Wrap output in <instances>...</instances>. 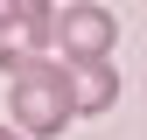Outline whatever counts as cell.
<instances>
[{
  "label": "cell",
  "mask_w": 147,
  "mask_h": 140,
  "mask_svg": "<svg viewBox=\"0 0 147 140\" xmlns=\"http://www.w3.org/2000/svg\"><path fill=\"white\" fill-rule=\"evenodd\" d=\"M56 21H63V7H49V0H0V70L14 77L21 63L49 56Z\"/></svg>",
  "instance_id": "2"
},
{
  "label": "cell",
  "mask_w": 147,
  "mask_h": 140,
  "mask_svg": "<svg viewBox=\"0 0 147 140\" xmlns=\"http://www.w3.org/2000/svg\"><path fill=\"white\" fill-rule=\"evenodd\" d=\"M0 140H28V133H14V126H0Z\"/></svg>",
  "instance_id": "5"
},
{
  "label": "cell",
  "mask_w": 147,
  "mask_h": 140,
  "mask_svg": "<svg viewBox=\"0 0 147 140\" xmlns=\"http://www.w3.org/2000/svg\"><path fill=\"white\" fill-rule=\"evenodd\" d=\"M112 98H119V77H112V63H98V70H77V112H112Z\"/></svg>",
  "instance_id": "4"
},
{
  "label": "cell",
  "mask_w": 147,
  "mask_h": 140,
  "mask_svg": "<svg viewBox=\"0 0 147 140\" xmlns=\"http://www.w3.org/2000/svg\"><path fill=\"white\" fill-rule=\"evenodd\" d=\"M112 42H119V21L98 7V0L63 7V21H56V49H63V63H70V70H98L105 56H112Z\"/></svg>",
  "instance_id": "3"
},
{
  "label": "cell",
  "mask_w": 147,
  "mask_h": 140,
  "mask_svg": "<svg viewBox=\"0 0 147 140\" xmlns=\"http://www.w3.org/2000/svg\"><path fill=\"white\" fill-rule=\"evenodd\" d=\"M7 105H14V133H28V140H56L70 119H77V70L56 63V56H35V63L14 70Z\"/></svg>",
  "instance_id": "1"
}]
</instances>
